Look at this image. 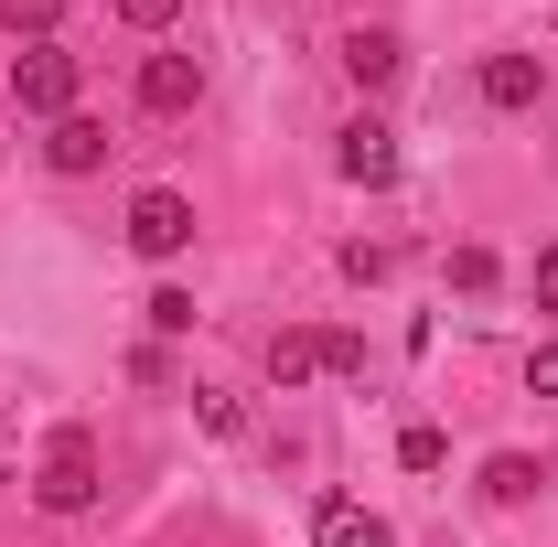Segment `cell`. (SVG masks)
<instances>
[{"label":"cell","mask_w":558,"mask_h":547,"mask_svg":"<svg viewBox=\"0 0 558 547\" xmlns=\"http://www.w3.org/2000/svg\"><path fill=\"white\" fill-rule=\"evenodd\" d=\"M526 398H558V343H537V354H526Z\"/></svg>","instance_id":"obj_18"},{"label":"cell","mask_w":558,"mask_h":547,"mask_svg":"<svg viewBox=\"0 0 558 547\" xmlns=\"http://www.w3.org/2000/svg\"><path fill=\"white\" fill-rule=\"evenodd\" d=\"M537 86H548L537 54H494V65H484V97H494V108H537Z\"/></svg>","instance_id":"obj_9"},{"label":"cell","mask_w":558,"mask_h":547,"mask_svg":"<svg viewBox=\"0 0 558 547\" xmlns=\"http://www.w3.org/2000/svg\"><path fill=\"white\" fill-rule=\"evenodd\" d=\"M323 365L333 376H365V333H323Z\"/></svg>","instance_id":"obj_17"},{"label":"cell","mask_w":558,"mask_h":547,"mask_svg":"<svg viewBox=\"0 0 558 547\" xmlns=\"http://www.w3.org/2000/svg\"><path fill=\"white\" fill-rule=\"evenodd\" d=\"M537 312L558 323V247H537Z\"/></svg>","instance_id":"obj_19"},{"label":"cell","mask_w":558,"mask_h":547,"mask_svg":"<svg viewBox=\"0 0 558 547\" xmlns=\"http://www.w3.org/2000/svg\"><path fill=\"white\" fill-rule=\"evenodd\" d=\"M130 247L140 258H183V247H194V194H172V183L130 194Z\"/></svg>","instance_id":"obj_3"},{"label":"cell","mask_w":558,"mask_h":547,"mask_svg":"<svg viewBox=\"0 0 558 547\" xmlns=\"http://www.w3.org/2000/svg\"><path fill=\"white\" fill-rule=\"evenodd\" d=\"M22 119H65L75 108V54H54V44H33V54H11V86H0Z\"/></svg>","instance_id":"obj_2"},{"label":"cell","mask_w":558,"mask_h":547,"mask_svg":"<svg viewBox=\"0 0 558 547\" xmlns=\"http://www.w3.org/2000/svg\"><path fill=\"white\" fill-rule=\"evenodd\" d=\"M398 65H409V44H398L387 22H354V33H344V75L365 86V97H376V86H398Z\"/></svg>","instance_id":"obj_6"},{"label":"cell","mask_w":558,"mask_h":547,"mask_svg":"<svg viewBox=\"0 0 558 547\" xmlns=\"http://www.w3.org/2000/svg\"><path fill=\"white\" fill-rule=\"evenodd\" d=\"M140 312H150V333H194V290H183V279H161Z\"/></svg>","instance_id":"obj_12"},{"label":"cell","mask_w":558,"mask_h":547,"mask_svg":"<svg viewBox=\"0 0 558 547\" xmlns=\"http://www.w3.org/2000/svg\"><path fill=\"white\" fill-rule=\"evenodd\" d=\"M451 290H494V247H451Z\"/></svg>","instance_id":"obj_16"},{"label":"cell","mask_w":558,"mask_h":547,"mask_svg":"<svg viewBox=\"0 0 558 547\" xmlns=\"http://www.w3.org/2000/svg\"><path fill=\"white\" fill-rule=\"evenodd\" d=\"M398 462H409V473H440V462H451V440H440L429 418H409V429H398Z\"/></svg>","instance_id":"obj_14"},{"label":"cell","mask_w":558,"mask_h":547,"mask_svg":"<svg viewBox=\"0 0 558 547\" xmlns=\"http://www.w3.org/2000/svg\"><path fill=\"white\" fill-rule=\"evenodd\" d=\"M194 97H205V65H194V54H150V65H140V108H150V119H183Z\"/></svg>","instance_id":"obj_5"},{"label":"cell","mask_w":558,"mask_h":547,"mask_svg":"<svg viewBox=\"0 0 558 547\" xmlns=\"http://www.w3.org/2000/svg\"><path fill=\"white\" fill-rule=\"evenodd\" d=\"M33 505H44V515H86V505H97V440H86V429H54V440H44Z\"/></svg>","instance_id":"obj_1"},{"label":"cell","mask_w":558,"mask_h":547,"mask_svg":"<svg viewBox=\"0 0 558 547\" xmlns=\"http://www.w3.org/2000/svg\"><path fill=\"white\" fill-rule=\"evenodd\" d=\"M333 161H344V183H365V194H387V183H398V130H387V119H354Z\"/></svg>","instance_id":"obj_4"},{"label":"cell","mask_w":558,"mask_h":547,"mask_svg":"<svg viewBox=\"0 0 558 547\" xmlns=\"http://www.w3.org/2000/svg\"><path fill=\"white\" fill-rule=\"evenodd\" d=\"M0 22H11L22 44H54V22H65V0H0Z\"/></svg>","instance_id":"obj_13"},{"label":"cell","mask_w":558,"mask_h":547,"mask_svg":"<svg viewBox=\"0 0 558 547\" xmlns=\"http://www.w3.org/2000/svg\"><path fill=\"white\" fill-rule=\"evenodd\" d=\"M537 483H548V473H537L526 451H494V462H484V494H494V505H537Z\"/></svg>","instance_id":"obj_10"},{"label":"cell","mask_w":558,"mask_h":547,"mask_svg":"<svg viewBox=\"0 0 558 547\" xmlns=\"http://www.w3.org/2000/svg\"><path fill=\"white\" fill-rule=\"evenodd\" d=\"M108 11H119L130 33H172V22H183V0H108Z\"/></svg>","instance_id":"obj_15"},{"label":"cell","mask_w":558,"mask_h":547,"mask_svg":"<svg viewBox=\"0 0 558 547\" xmlns=\"http://www.w3.org/2000/svg\"><path fill=\"white\" fill-rule=\"evenodd\" d=\"M108 150H119V139H108V119H86V108H65V119H54V139H44V161H54V172H97V161H108Z\"/></svg>","instance_id":"obj_7"},{"label":"cell","mask_w":558,"mask_h":547,"mask_svg":"<svg viewBox=\"0 0 558 547\" xmlns=\"http://www.w3.org/2000/svg\"><path fill=\"white\" fill-rule=\"evenodd\" d=\"M312 537H323V547H398V526L365 515L354 494H323V505H312Z\"/></svg>","instance_id":"obj_8"},{"label":"cell","mask_w":558,"mask_h":547,"mask_svg":"<svg viewBox=\"0 0 558 547\" xmlns=\"http://www.w3.org/2000/svg\"><path fill=\"white\" fill-rule=\"evenodd\" d=\"M323 376V333H269V387H301Z\"/></svg>","instance_id":"obj_11"}]
</instances>
